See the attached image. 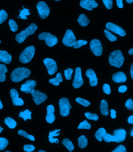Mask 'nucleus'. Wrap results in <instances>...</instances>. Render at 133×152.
<instances>
[{"instance_id":"f257e3e1","label":"nucleus","mask_w":133,"mask_h":152,"mask_svg":"<svg viewBox=\"0 0 133 152\" xmlns=\"http://www.w3.org/2000/svg\"><path fill=\"white\" fill-rule=\"evenodd\" d=\"M31 74L30 70L25 68L19 67L12 72L11 78L12 81L15 83H19L25 78L29 77Z\"/></svg>"},{"instance_id":"f03ea898","label":"nucleus","mask_w":133,"mask_h":152,"mask_svg":"<svg viewBox=\"0 0 133 152\" xmlns=\"http://www.w3.org/2000/svg\"><path fill=\"white\" fill-rule=\"evenodd\" d=\"M125 59L121 51H114L110 53L109 57V63L110 65L117 68L122 66Z\"/></svg>"},{"instance_id":"7ed1b4c3","label":"nucleus","mask_w":133,"mask_h":152,"mask_svg":"<svg viewBox=\"0 0 133 152\" xmlns=\"http://www.w3.org/2000/svg\"><path fill=\"white\" fill-rule=\"evenodd\" d=\"M38 26L34 23H32L25 30L17 34L15 37L16 41L19 43H22L25 40L29 35H32L35 32Z\"/></svg>"},{"instance_id":"20e7f679","label":"nucleus","mask_w":133,"mask_h":152,"mask_svg":"<svg viewBox=\"0 0 133 152\" xmlns=\"http://www.w3.org/2000/svg\"><path fill=\"white\" fill-rule=\"evenodd\" d=\"M35 52V49L33 46H31L27 47L20 55L19 57L20 61L23 64L29 63L33 58Z\"/></svg>"},{"instance_id":"39448f33","label":"nucleus","mask_w":133,"mask_h":152,"mask_svg":"<svg viewBox=\"0 0 133 152\" xmlns=\"http://www.w3.org/2000/svg\"><path fill=\"white\" fill-rule=\"evenodd\" d=\"M38 38L40 40H44L47 45L50 47L55 45L58 42L57 37L49 32H42L39 35Z\"/></svg>"},{"instance_id":"423d86ee","label":"nucleus","mask_w":133,"mask_h":152,"mask_svg":"<svg viewBox=\"0 0 133 152\" xmlns=\"http://www.w3.org/2000/svg\"><path fill=\"white\" fill-rule=\"evenodd\" d=\"M60 113L63 117L68 116L70 114V110L72 106L69 103V99L66 98H62L59 100Z\"/></svg>"},{"instance_id":"0eeeda50","label":"nucleus","mask_w":133,"mask_h":152,"mask_svg":"<svg viewBox=\"0 0 133 152\" xmlns=\"http://www.w3.org/2000/svg\"><path fill=\"white\" fill-rule=\"evenodd\" d=\"M36 7L39 17L42 19H45L49 16L50 10L46 2L43 1L38 2Z\"/></svg>"},{"instance_id":"6e6552de","label":"nucleus","mask_w":133,"mask_h":152,"mask_svg":"<svg viewBox=\"0 0 133 152\" xmlns=\"http://www.w3.org/2000/svg\"><path fill=\"white\" fill-rule=\"evenodd\" d=\"M76 37L74 36L73 31L70 29L67 30L63 40L64 45L68 47H73L76 42Z\"/></svg>"},{"instance_id":"1a4fd4ad","label":"nucleus","mask_w":133,"mask_h":152,"mask_svg":"<svg viewBox=\"0 0 133 152\" xmlns=\"http://www.w3.org/2000/svg\"><path fill=\"white\" fill-rule=\"evenodd\" d=\"M91 50L97 56H100L102 53V46L100 41L98 39H94L90 43Z\"/></svg>"},{"instance_id":"9d476101","label":"nucleus","mask_w":133,"mask_h":152,"mask_svg":"<svg viewBox=\"0 0 133 152\" xmlns=\"http://www.w3.org/2000/svg\"><path fill=\"white\" fill-rule=\"evenodd\" d=\"M43 63L49 75H53L56 73L58 68L56 62L54 60L50 58H46L43 61Z\"/></svg>"},{"instance_id":"9b49d317","label":"nucleus","mask_w":133,"mask_h":152,"mask_svg":"<svg viewBox=\"0 0 133 152\" xmlns=\"http://www.w3.org/2000/svg\"><path fill=\"white\" fill-rule=\"evenodd\" d=\"M84 83L81 75V68L77 67L75 69V75L73 83V87L75 89H78L81 87Z\"/></svg>"},{"instance_id":"f8f14e48","label":"nucleus","mask_w":133,"mask_h":152,"mask_svg":"<svg viewBox=\"0 0 133 152\" xmlns=\"http://www.w3.org/2000/svg\"><path fill=\"white\" fill-rule=\"evenodd\" d=\"M33 101L36 105H39L45 101L48 96L44 93H41L37 90H34L31 93Z\"/></svg>"},{"instance_id":"ddd939ff","label":"nucleus","mask_w":133,"mask_h":152,"mask_svg":"<svg viewBox=\"0 0 133 152\" xmlns=\"http://www.w3.org/2000/svg\"><path fill=\"white\" fill-rule=\"evenodd\" d=\"M106 28L108 30L118 34L121 37L126 35V32L121 27L111 22H108L106 25Z\"/></svg>"},{"instance_id":"4468645a","label":"nucleus","mask_w":133,"mask_h":152,"mask_svg":"<svg viewBox=\"0 0 133 152\" xmlns=\"http://www.w3.org/2000/svg\"><path fill=\"white\" fill-rule=\"evenodd\" d=\"M36 85L35 81L32 80H28L26 81L25 83L22 85L21 88V91L26 94H30L34 90Z\"/></svg>"},{"instance_id":"2eb2a0df","label":"nucleus","mask_w":133,"mask_h":152,"mask_svg":"<svg viewBox=\"0 0 133 152\" xmlns=\"http://www.w3.org/2000/svg\"><path fill=\"white\" fill-rule=\"evenodd\" d=\"M10 93L14 105L22 106L24 104L23 99L19 98V93L17 90L14 89H11Z\"/></svg>"},{"instance_id":"dca6fc26","label":"nucleus","mask_w":133,"mask_h":152,"mask_svg":"<svg viewBox=\"0 0 133 152\" xmlns=\"http://www.w3.org/2000/svg\"><path fill=\"white\" fill-rule=\"evenodd\" d=\"M81 7L89 11H92L94 8L97 7L98 4L95 0H81L80 2Z\"/></svg>"},{"instance_id":"f3484780","label":"nucleus","mask_w":133,"mask_h":152,"mask_svg":"<svg viewBox=\"0 0 133 152\" xmlns=\"http://www.w3.org/2000/svg\"><path fill=\"white\" fill-rule=\"evenodd\" d=\"M86 75L89 80V84L91 86H95L97 85L98 78L93 70L91 69H88L86 73Z\"/></svg>"},{"instance_id":"a211bd4d","label":"nucleus","mask_w":133,"mask_h":152,"mask_svg":"<svg viewBox=\"0 0 133 152\" xmlns=\"http://www.w3.org/2000/svg\"><path fill=\"white\" fill-rule=\"evenodd\" d=\"M54 113V107L52 105H48L47 107V115L46 117V120L49 124H52L55 120Z\"/></svg>"},{"instance_id":"6ab92c4d","label":"nucleus","mask_w":133,"mask_h":152,"mask_svg":"<svg viewBox=\"0 0 133 152\" xmlns=\"http://www.w3.org/2000/svg\"><path fill=\"white\" fill-rule=\"evenodd\" d=\"M113 135L116 137V142L120 143L124 141L126 138V132L124 129H118L114 131Z\"/></svg>"},{"instance_id":"aec40b11","label":"nucleus","mask_w":133,"mask_h":152,"mask_svg":"<svg viewBox=\"0 0 133 152\" xmlns=\"http://www.w3.org/2000/svg\"><path fill=\"white\" fill-rule=\"evenodd\" d=\"M113 81L116 83H125L127 80V77L125 73L122 72H118L115 73L113 76Z\"/></svg>"},{"instance_id":"412c9836","label":"nucleus","mask_w":133,"mask_h":152,"mask_svg":"<svg viewBox=\"0 0 133 152\" xmlns=\"http://www.w3.org/2000/svg\"><path fill=\"white\" fill-rule=\"evenodd\" d=\"M12 56L9 54L7 51L0 50V62L9 64L12 62Z\"/></svg>"},{"instance_id":"4be33fe9","label":"nucleus","mask_w":133,"mask_h":152,"mask_svg":"<svg viewBox=\"0 0 133 152\" xmlns=\"http://www.w3.org/2000/svg\"><path fill=\"white\" fill-rule=\"evenodd\" d=\"M77 21L79 25L82 27H86L89 24L90 21L86 15L84 14H81L79 16Z\"/></svg>"},{"instance_id":"5701e85b","label":"nucleus","mask_w":133,"mask_h":152,"mask_svg":"<svg viewBox=\"0 0 133 152\" xmlns=\"http://www.w3.org/2000/svg\"><path fill=\"white\" fill-rule=\"evenodd\" d=\"M59 131H60V129H58V130L55 129L54 131L49 132L48 137H49V141L51 143H52V144L54 143H56V144H58V143H59L58 139L54 137L59 135V134H60V133H58V132Z\"/></svg>"},{"instance_id":"b1692460","label":"nucleus","mask_w":133,"mask_h":152,"mask_svg":"<svg viewBox=\"0 0 133 152\" xmlns=\"http://www.w3.org/2000/svg\"><path fill=\"white\" fill-rule=\"evenodd\" d=\"M100 112L102 115L107 116L109 114V109H108V103L105 100L103 99L100 102Z\"/></svg>"},{"instance_id":"393cba45","label":"nucleus","mask_w":133,"mask_h":152,"mask_svg":"<svg viewBox=\"0 0 133 152\" xmlns=\"http://www.w3.org/2000/svg\"><path fill=\"white\" fill-rule=\"evenodd\" d=\"M63 81V77L60 73H57L56 77L55 78H52L49 80V83L53 85L58 86L59 85L60 83H62Z\"/></svg>"},{"instance_id":"a878e982","label":"nucleus","mask_w":133,"mask_h":152,"mask_svg":"<svg viewBox=\"0 0 133 152\" xmlns=\"http://www.w3.org/2000/svg\"><path fill=\"white\" fill-rule=\"evenodd\" d=\"M7 72V67L4 64H0V82L3 83L6 80L5 73Z\"/></svg>"},{"instance_id":"bb28decb","label":"nucleus","mask_w":133,"mask_h":152,"mask_svg":"<svg viewBox=\"0 0 133 152\" xmlns=\"http://www.w3.org/2000/svg\"><path fill=\"white\" fill-rule=\"evenodd\" d=\"M78 146L81 149H84L88 145V140L85 136L82 135L78 139Z\"/></svg>"},{"instance_id":"cd10ccee","label":"nucleus","mask_w":133,"mask_h":152,"mask_svg":"<svg viewBox=\"0 0 133 152\" xmlns=\"http://www.w3.org/2000/svg\"><path fill=\"white\" fill-rule=\"evenodd\" d=\"M4 122L5 124L11 129H14L17 126V123L15 121L9 117L6 118L4 119Z\"/></svg>"},{"instance_id":"c85d7f7f","label":"nucleus","mask_w":133,"mask_h":152,"mask_svg":"<svg viewBox=\"0 0 133 152\" xmlns=\"http://www.w3.org/2000/svg\"><path fill=\"white\" fill-rule=\"evenodd\" d=\"M31 112L27 109L23 112H21L19 114V117L22 118L25 121H26L27 119H31Z\"/></svg>"},{"instance_id":"c756f323","label":"nucleus","mask_w":133,"mask_h":152,"mask_svg":"<svg viewBox=\"0 0 133 152\" xmlns=\"http://www.w3.org/2000/svg\"><path fill=\"white\" fill-rule=\"evenodd\" d=\"M63 145L69 150V151L72 152L74 149V147L72 142L69 139H63Z\"/></svg>"},{"instance_id":"7c9ffc66","label":"nucleus","mask_w":133,"mask_h":152,"mask_svg":"<svg viewBox=\"0 0 133 152\" xmlns=\"http://www.w3.org/2000/svg\"><path fill=\"white\" fill-rule=\"evenodd\" d=\"M106 133V130L104 128H100L96 132L95 134V137L99 142H101L103 137Z\"/></svg>"},{"instance_id":"2f4dec72","label":"nucleus","mask_w":133,"mask_h":152,"mask_svg":"<svg viewBox=\"0 0 133 152\" xmlns=\"http://www.w3.org/2000/svg\"><path fill=\"white\" fill-rule=\"evenodd\" d=\"M23 7V10H20V14L18 18H22V19L28 20L27 16L30 15V13L29 12V10L23 7Z\"/></svg>"},{"instance_id":"473e14b6","label":"nucleus","mask_w":133,"mask_h":152,"mask_svg":"<svg viewBox=\"0 0 133 152\" xmlns=\"http://www.w3.org/2000/svg\"><path fill=\"white\" fill-rule=\"evenodd\" d=\"M102 139L107 142H116L117 140L116 137L114 135H110L109 133H106L103 137Z\"/></svg>"},{"instance_id":"72a5a7b5","label":"nucleus","mask_w":133,"mask_h":152,"mask_svg":"<svg viewBox=\"0 0 133 152\" xmlns=\"http://www.w3.org/2000/svg\"><path fill=\"white\" fill-rule=\"evenodd\" d=\"M18 134L19 135L22 136L24 137L27 138V139L30 140L32 141H34L35 138L33 136L28 134L25 131L23 130H19L18 132Z\"/></svg>"},{"instance_id":"f704fd0d","label":"nucleus","mask_w":133,"mask_h":152,"mask_svg":"<svg viewBox=\"0 0 133 152\" xmlns=\"http://www.w3.org/2000/svg\"><path fill=\"white\" fill-rule=\"evenodd\" d=\"M76 101L77 103L81 104L83 106L86 107L89 106L91 104L90 102H89V101L86 100V99H83L82 98H79V97L77 98L76 99Z\"/></svg>"},{"instance_id":"c9c22d12","label":"nucleus","mask_w":133,"mask_h":152,"mask_svg":"<svg viewBox=\"0 0 133 152\" xmlns=\"http://www.w3.org/2000/svg\"><path fill=\"white\" fill-rule=\"evenodd\" d=\"M104 34L107 38L109 41L111 42H114L116 41L117 37L115 35H114L112 34L109 32L107 30L105 29L104 30Z\"/></svg>"},{"instance_id":"e433bc0d","label":"nucleus","mask_w":133,"mask_h":152,"mask_svg":"<svg viewBox=\"0 0 133 152\" xmlns=\"http://www.w3.org/2000/svg\"><path fill=\"white\" fill-rule=\"evenodd\" d=\"M91 128V125L86 120L81 122L78 127V129H89Z\"/></svg>"},{"instance_id":"4c0bfd02","label":"nucleus","mask_w":133,"mask_h":152,"mask_svg":"<svg viewBox=\"0 0 133 152\" xmlns=\"http://www.w3.org/2000/svg\"><path fill=\"white\" fill-rule=\"evenodd\" d=\"M8 144V141L6 138L0 137V151L4 150Z\"/></svg>"},{"instance_id":"58836bf2","label":"nucleus","mask_w":133,"mask_h":152,"mask_svg":"<svg viewBox=\"0 0 133 152\" xmlns=\"http://www.w3.org/2000/svg\"><path fill=\"white\" fill-rule=\"evenodd\" d=\"M9 25L10 27L11 31L15 32L18 30V26L16 22L13 19H10L9 21Z\"/></svg>"},{"instance_id":"ea45409f","label":"nucleus","mask_w":133,"mask_h":152,"mask_svg":"<svg viewBox=\"0 0 133 152\" xmlns=\"http://www.w3.org/2000/svg\"><path fill=\"white\" fill-rule=\"evenodd\" d=\"M8 16L7 12L4 10H2L0 11V24L6 20L8 18Z\"/></svg>"},{"instance_id":"a19ab883","label":"nucleus","mask_w":133,"mask_h":152,"mask_svg":"<svg viewBox=\"0 0 133 152\" xmlns=\"http://www.w3.org/2000/svg\"><path fill=\"white\" fill-rule=\"evenodd\" d=\"M87 44V42L86 41L83 40H79L76 42L75 44L73 46V48L74 49H77Z\"/></svg>"},{"instance_id":"79ce46f5","label":"nucleus","mask_w":133,"mask_h":152,"mask_svg":"<svg viewBox=\"0 0 133 152\" xmlns=\"http://www.w3.org/2000/svg\"><path fill=\"white\" fill-rule=\"evenodd\" d=\"M86 117L87 119L89 120L97 121L99 119V117L96 114H92L90 113H85Z\"/></svg>"},{"instance_id":"37998d69","label":"nucleus","mask_w":133,"mask_h":152,"mask_svg":"<svg viewBox=\"0 0 133 152\" xmlns=\"http://www.w3.org/2000/svg\"><path fill=\"white\" fill-rule=\"evenodd\" d=\"M73 70L70 68H68V69L65 70L64 71V74L66 79L67 80H70L71 79L72 74H73Z\"/></svg>"},{"instance_id":"c03bdc74","label":"nucleus","mask_w":133,"mask_h":152,"mask_svg":"<svg viewBox=\"0 0 133 152\" xmlns=\"http://www.w3.org/2000/svg\"><path fill=\"white\" fill-rule=\"evenodd\" d=\"M35 147L32 145H25L23 146V150L26 152H32L34 151Z\"/></svg>"},{"instance_id":"a18cd8bd","label":"nucleus","mask_w":133,"mask_h":152,"mask_svg":"<svg viewBox=\"0 0 133 152\" xmlns=\"http://www.w3.org/2000/svg\"><path fill=\"white\" fill-rule=\"evenodd\" d=\"M103 3L108 10L111 9L113 7V0H102Z\"/></svg>"},{"instance_id":"49530a36","label":"nucleus","mask_w":133,"mask_h":152,"mask_svg":"<svg viewBox=\"0 0 133 152\" xmlns=\"http://www.w3.org/2000/svg\"><path fill=\"white\" fill-rule=\"evenodd\" d=\"M125 107L130 110H133V101L132 99H129L126 101L125 103Z\"/></svg>"},{"instance_id":"de8ad7c7","label":"nucleus","mask_w":133,"mask_h":152,"mask_svg":"<svg viewBox=\"0 0 133 152\" xmlns=\"http://www.w3.org/2000/svg\"><path fill=\"white\" fill-rule=\"evenodd\" d=\"M103 90L105 94H108V95L111 93L110 86L109 85L106 84V83L104 84L103 86Z\"/></svg>"},{"instance_id":"09e8293b","label":"nucleus","mask_w":133,"mask_h":152,"mask_svg":"<svg viewBox=\"0 0 133 152\" xmlns=\"http://www.w3.org/2000/svg\"><path fill=\"white\" fill-rule=\"evenodd\" d=\"M126 148L124 146L120 145L117 147L114 150L112 151V152H126Z\"/></svg>"},{"instance_id":"8fccbe9b","label":"nucleus","mask_w":133,"mask_h":152,"mask_svg":"<svg viewBox=\"0 0 133 152\" xmlns=\"http://www.w3.org/2000/svg\"><path fill=\"white\" fill-rule=\"evenodd\" d=\"M127 89V88L125 86H121L119 87L118 91L120 93H124L126 92Z\"/></svg>"},{"instance_id":"3c124183","label":"nucleus","mask_w":133,"mask_h":152,"mask_svg":"<svg viewBox=\"0 0 133 152\" xmlns=\"http://www.w3.org/2000/svg\"><path fill=\"white\" fill-rule=\"evenodd\" d=\"M117 5L120 8L124 7V4L123 3V0H116Z\"/></svg>"},{"instance_id":"603ef678","label":"nucleus","mask_w":133,"mask_h":152,"mask_svg":"<svg viewBox=\"0 0 133 152\" xmlns=\"http://www.w3.org/2000/svg\"><path fill=\"white\" fill-rule=\"evenodd\" d=\"M110 113H111V117L113 119H115L116 118V112L114 110L112 109L110 110Z\"/></svg>"},{"instance_id":"864d4df0","label":"nucleus","mask_w":133,"mask_h":152,"mask_svg":"<svg viewBox=\"0 0 133 152\" xmlns=\"http://www.w3.org/2000/svg\"><path fill=\"white\" fill-rule=\"evenodd\" d=\"M128 122L129 124H133V115L130 116L129 117L128 119Z\"/></svg>"},{"instance_id":"5fc2aeb1","label":"nucleus","mask_w":133,"mask_h":152,"mask_svg":"<svg viewBox=\"0 0 133 152\" xmlns=\"http://www.w3.org/2000/svg\"><path fill=\"white\" fill-rule=\"evenodd\" d=\"M130 73L132 78L133 79V63L132 64L131 67H130Z\"/></svg>"},{"instance_id":"6e6d98bb","label":"nucleus","mask_w":133,"mask_h":152,"mask_svg":"<svg viewBox=\"0 0 133 152\" xmlns=\"http://www.w3.org/2000/svg\"><path fill=\"white\" fill-rule=\"evenodd\" d=\"M129 53L130 55H133V47L131 49L129 50Z\"/></svg>"},{"instance_id":"4d7b16f0","label":"nucleus","mask_w":133,"mask_h":152,"mask_svg":"<svg viewBox=\"0 0 133 152\" xmlns=\"http://www.w3.org/2000/svg\"><path fill=\"white\" fill-rule=\"evenodd\" d=\"M126 2L129 4L133 3V0H126Z\"/></svg>"},{"instance_id":"13d9d810","label":"nucleus","mask_w":133,"mask_h":152,"mask_svg":"<svg viewBox=\"0 0 133 152\" xmlns=\"http://www.w3.org/2000/svg\"><path fill=\"white\" fill-rule=\"evenodd\" d=\"M3 107V104H2V102H1V100H0V109H2Z\"/></svg>"},{"instance_id":"bf43d9fd","label":"nucleus","mask_w":133,"mask_h":152,"mask_svg":"<svg viewBox=\"0 0 133 152\" xmlns=\"http://www.w3.org/2000/svg\"><path fill=\"white\" fill-rule=\"evenodd\" d=\"M3 128H1V127L0 126V133L2 132V131L3 130Z\"/></svg>"},{"instance_id":"052dcab7","label":"nucleus","mask_w":133,"mask_h":152,"mask_svg":"<svg viewBox=\"0 0 133 152\" xmlns=\"http://www.w3.org/2000/svg\"><path fill=\"white\" fill-rule=\"evenodd\" d=\"M38 152H46V151H45L43 150H40L39 151H38Z\"/></svg>"},{"instance_id":"680f3d73","label":"nucleus","mask_w":133,"mask_h":152,"mask_svg":"<svg viewBox=\"0 0 133 152\" xmlns=\"http://www.w3.org/2000/svg\"><path fill=\"white\" fill-rule=\"evenodd\" d=\"M130 134H131L132 136L133 137V130L132 131L131 133H130Z\"/></svg>"},{"instance_id":"e2e57ef3","label":"nucleus","mask_w":133,"mask_h":152,"mask_svg":"<svg viewBox=\"0 0 133 152\" xmlns=\"http://www.w3.org/2000/svg\"><path fill=\"white\" fill-rule=\"evenodd\" d=\"M55 1H61V0H55Z\"/></svg>"},{"instance_id":"0e129e2a","label":"nucleus","mask_w":133,"mask_h":152,"mask_svg":"<svg viewBox=\"0 0 133 152\" xmlns=\"http://www.w3.org/2000/svg\"><path fill=\"white\" fill-rule=\"evenodd\" d=\"M6 152H9V151H5Z\"/></svg>"},{"instance_id":"69168bd1","label":"nucleus","mask_w":133,"mask_h":152,"mask_svg":"<svg viewBox=\"0 0 133 152\" xmlns=\"http://www.w3.org/2000/svg\"><path fill=\"white\" fill-rule=\"evenodd\" d=\"M1 43V40H0V43Z\"/></svg>"}]
</instances>
